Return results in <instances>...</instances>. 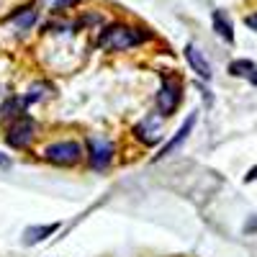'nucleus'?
Segmentation results:
<instances>
[{"mask_svg":"<svg viewBox=\"0 0 257 257\" xmlns=\"http://www.w3.org/2000/svg\"><path fill=\"white\" fill-rule=\"evenodd\" d=\"M0 165H8V157L6 155H0Z\"/></svg>","mask_w":257,"mask_h":257,"instance_id":"18","label":"nucleus"},{"mask_svg":"<svg viewBox=\"0 0 257 257\" xmlns=\"http://www.w3.org/2000/svg\"><path fill=\"white\" fill-rule=\"evenodd\" d=\"M34 21H36V11H26V16L18 18V26H21V29H31Z\"/></svg>","mask_w":257,"mask_h":257,"instance_id":"13","label":"nucleus"},{"mask_svg":"<svg viewBox=\"0 0 257 257\" xmlns=\"http://www.w3.org/2000/svg\"><path fill=\"white\" fill-rule=\"evenodd\" d=\"M147 39H149V34L142 31V29H132L126 24H113V26H108L100 34L98 44L103 49H108V52H123V49H132V47L144 44Z\"/></svg>","mask_w":257,"mask_h":257,"instance_id":"1","label":"nucleus"},{"mask_svg":"<svg viewBox=\"0 0 257 257\" xmlns=\"http://www.w3.org/2000/svg\"><path fill=\"white\" fill-rule=\"evenodd\" d=\"M211 21H213V29H216V34L224 39V41H234V29H231V21L226 18V13L224 11H213V16H211Z\"/></svg>","mask_w":257,"mask_h":257,"instance_id":"11","label":"nucleus"},{"mask_svg":"<svg viewBox=\"0 0 257 257\" xmlns=\"http://www.w3.org/2000/svg\"><path fill=\"white\" fill-rule=\"evenodd\" d=\"M244 24H247V26H249L252 31H257V13H252V16H247V18H244Z\"/></svg>","mask_w":257,"mask_h":257,"instance_id":"16","label":"nucleus"},{"mask_svg":"<svg viewBox=\"0 0 257 257\" xmlns=\"http://www.w3.org/2000/svg\"><path fill=\"white\" fill-rule=\"evenodd\" d=\"M75 3H80V0H54V8L59 11V8H70V6H75Z\"/></svg>","mask_w":257,"mask_h":257,"instance_id":"15","label":"nucleus"},{"mask_svg":"<svg viewBox=\"0 0 257 257\" xmlns=\"http://www.w3.org/2000/svg\"><path fill=\"white\" fill-rule=\"evenodd\" d=\"M44 160H49L52 165H59V167H72L82 160V144L72 142V139L54 142L44 149Z\"/></svg>","mask_w":257,"mask_h":257,"instance_id":"2","label":"nucleus"},{"mask_svg":"<svg viewBox=\"0 0 257 257\" xmlns=\"http://www.w3.org/2000/svg\"><path fill=\"white\" fill-rule=\"evenodd\" d=\"M134 137L137 142L147 144V147H152L162 139V116L160 113H147L137 126H134Z\"/></svg>","mask_w":257,"mask_h":257,"instance_id":"5","label":"nucleus"},{"mask_svg":"<svg viewBox=\"0 0 257 257\" xmlns=\"http://www.w3.org/2000/svg\"><path fill=\"white\" fill-rule=\"evenodd\" d=\"M57 229H59V221L44 224V226H29V229L24 231V244H26V247H34V244H39V242H44L49 234H54Z\"/></svg>","mask_w":257,"mask_h":257,"instance_id":"9","label":"nucleus"},{"mask_svg":"<svg viewBox=\"0 0 257 257\" xmlns=\"http://www.w3.org/2000/svg\"><path fill=\"white\" fill-rule=\"evenodd\" d=\"M193 126H196V113H190L185 121H183V126L178 128V132H175V137L173 139H170L165 147H162V152L157 155V160H162V157H170V155H173V152H178V149L183 147V142L190 137V132H193Z\"/></svg>","mask_w":257,"mask_h":257,"instance_id":"7","label":"nucleus"},{"mask_svg":"<svg viewBox=\"0 0 257 257\" xmlns=\"http://www.w3.org/2000/svg\"><path fill=\"white\" fill-rule=\"evenodd\" d=\"M229 75L234 77H247L252 85H257V64L249 62V59H237L229 64Z\"/></svg>","mask_w":257,"mask_h":257,"instance_id":"10","label":"nucleus"},{"mask_svg":"<svg viewBox=\"0 0 257 257\" xmlns=\"http://www.w3.org/2000/svg\"><path fill=\"white\" fill-rule=\"evenodd\" d=\"M180 82L178 80H170L165 77L162 80V88L157 93V108H160V116H170V113H175V108L180 105Z\"/></svg>","mask_w":257,"mask_h":257,"instance_id":"6","label":"nucleus"},{"mask_svg":"<svg viewBox=\"0 0 257 257\" xmlns=\"http://www.w3.org/2000/svg\"><path fill=\"white\" fill-rule=\"evenodd\" d=\"M36 137V128H34V121L29 116H16L13 123L8 126V132H6V142L13 147V149H29L31 142Z\"/></svg>","mask_w":257,"mask_h":257,"instance_id":"3","label":"nucleus"},{"mask_svg":"<svg viewBox=\"0 0 257 257\" xmlns=\"http://www.w3.org/2000/svg\"><path fill=\"white\" fill-rule=\"evenodd\" d=\"M257 231V213L252 219H247V224H244V234H254Z\"/></svg>","mask_w":257,"mask_h":257,"instance_id":"14","label":"nucleus"},{"mask_svg":"<svg viewBox=\"0 0 257 257\" xmlns=\"http://www.w3.org/2000/svg\"><path fill=\"white\" fill-rule=\"evenodd\" d=\"M185 59H188V64L193 67V72H196L201 80H211V64H208V59L203 57V52L196 47V44H188L185 47Z\"/></svg>","mask_w":257,"mask_h":257,"instance_id":"8","label":"nucleus"},{"mask_svg":"<svg viewBox=\"0 0 257 257\" xmlns=\"http://www.w3.org/2000/svg\"><path fill=\"white\" fill-rule=\"evenodd\" d=\"M113 160V144L105 137H90L88 139V162L93 170H105Z\"/></svg>","mask_w":257,"mask_h":257,"instance_id":"4","label":"nucleus"},{"mask_svg":"<svg viewBox=\"0 0 257 257\" xmlns=\"http://www.w3.org/2000/svg\"><path fill=\"white\" fill-rule=\"evenodd\" d=\"M47 90H49V85H44V82H34L31 85V88H29V93H26V105L29 103H36V100H41V98H44L47 95Z\"/></svg>","mask_w":257,"mask_h":257,"instance_id":"12","label":"nucleus"},{"mask_svg":"<svg viewBox=\"0 0 257 257\" xmlns=\"http://www.w3.org/2000/svg\"><path fill=\"white\" fill-rule=\"evenodd\" d=\"M252 180H257V167H252L247 173V178H244V183H252Z\"/></svg>","mask_w":257,"mask_h":257,"instance_id":"17","label":"nucleus"}]
</instances>
